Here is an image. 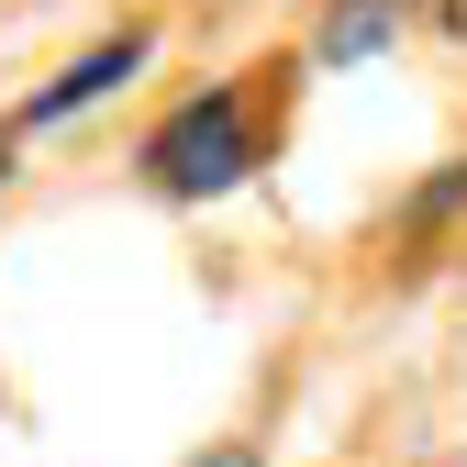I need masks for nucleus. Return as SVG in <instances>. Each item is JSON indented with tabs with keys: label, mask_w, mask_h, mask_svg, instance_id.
Segmentation results:
<instances>
[{
	"label": "nucleus",
	"mask_w": 467,
	"mask_h": 467,
	"mask_svg": "<svg viewBox=\"0 0 467 467\" xmlns=\"http://www.w3.org/2000/svg\"><path fill=\"white\" fill-rule=\"evenodd\" d=\"M145 167H156V190H179V201L234 190V179H245V100L212 89V100H190V111H167L156 145H145Z\"/></svg>",
	"instance_id": "1"
},
{
	"label": "nucleus",
	"mask_w": 467,
	"mask_h": 467,
	"mask_svg": "<svg viewBox=\"0 0 467 467\" xmlns=\"http://www.w3.org/2000/svg\"><path fill=\"white\" fill-rule=\"evenodd\" d=\"M134 67H145V34H111V45H89V56H78L67 78H45V89H34V111H23V123H67L78 100H100V89H123Z\"/></svg>",
	"instance_id": "2"
},
{
	"label": "nucleus",
	"mask_w": 467,
	"mask_h": 467,
	"mask_svg": "<svg viewBox=\"0 0 467 467\" xmlns=\"http://www.w3.org/2000/svg\"><path fill=\"white\" fill-rule=\"evenodd\" d=\"M389 23H400V0H334L323 34H312V56H323V67H357V56L389 45Z\"/></svg>",
	"instance_id": "3"
},
{
	"label": "nucleus",
	"mask_w": 467,
	"mask_h": 467,
	"mask_svg": "<svg viewBox=\"0 0 467 467\" xmlns=\"http://www.w3.org/2000/svg\"><path fill=\"white\" fill-rule=\"evenodd\" d=\"M412 12H423V23H434L445 45H467V0H412Z\"/></svg>",
	"instance_id": "4"
},
{
	"label": "nucleus",
	"mask_w": 467,
	"mask_h": 467,
	"mask_svg": "<svg viewBox=\"0 0 467 467\" xmlns=\"http://www.w3.org/2000/svg\"><path fill=\"white\" fill-rule=\"evenodd\" d=\"M190 467H256V456H190Z\"/></svg>",
	"instance_id": "5"
}]
</instances>
